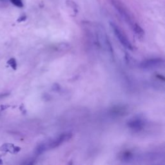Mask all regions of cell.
Returning <instances> with one entry per match:
<instances>
[{"label":"cell","instance_id":"1","mask_svg":"<svg viewBox=\"0 0 165 165\" xmlns=\"http://www.w3.org/2000/svg\"><path fill=\"white\" fill-rule=\"evenodd\" d=\"M110 2L113 5V7L115 8L117 12L123 18V20H125V21L128 24L132 26L134 23L132 20L130 14L127 8L125 7V5L121 1H119V0H110Z\"/></svg>","mask_w":165,"mask_h":165},{"label":"cell","instance_id":"2","mask_svg":"<svg viewBox=\"0 0 165 165\" xmlns=\"http://www.w3.org/2000/svg\"><path fill=\"white\" fill-rule=\"evenodd\" d=\"M110 27L112 28L113 32L115 34L117 38L120 41V43L122 44L123 46H125L126 48L128 49L132 50V45L130 42V41L128 39V38L126 37L125 34L123 33V32L121 30L120 28L113 23H110Z\"/></svg>","mask_w":165,"mask_h":165},{"label":"cell","instance_id":"3","mask_svg":"<svg viewBox=\"0 0 165 165\" xmlns=\"http://www.w3.org/2000/svg\"><path fill=\"white\" fill-rule=\"evenodd\" d=\"M72 137V135L71 133H64L61 134L55 139H53L52 141H49L45 142L47 149L54 148L59 147L63 142L69 141Z\"/></svg>","mask_w":165,"mask_h":165},{"label":"cell","instance_id":"4","mask_svg":"<svg viewBox=\"0 0 165 165\" xmlns=\"http://www.w3.org/2000/svg\"><path fill=\"white\" fill-rule=\"evenodd\" d=\"M164 65V60L161 58H154L145 60L140 64V67L143 69H154L159 68Z\"/></svg>","mask_w":165,"mask_h":165},{"label":"cell","instance_id":"5","mask_svg":"<svg viewBox=\"0 0 165 165\" xmlns=\"http://www.w3.org/2000/svg\"><path fill=\"white\" fill-rule=\"evenodd\" d=\"M145 125L144 121L140 118H135L132 119L128 123V126L135 131H139L141 130Z\"/></svg>","mask_w":165,"mask_h":165},{"label":"cell","instance_id":"6","mask_svg":"<svg viewBox=\"0 0 165 165\" xmlns=\"http://www.w3.org/2000/svg\"><path fill=\"white\" fill-rule=\"evenodd\" d=\"M132 28H133V30H134V32L139 36V37H142L145 35V32L143 30V29L139 26V25L137 23H134L132 25Z\"/></svg>","mask_w":165,"mask_h":165},{"label":"cell","instance_id":"7","mask_svg":"<svg viewBox=\"0 0 165 165\" xmlns=\"http://www.w3.org/2000/svg\"><path fill=\"white\" fill-rule=\"evenodd\" d=\"M134 158V155L130 152H125L122 155V160L124 161H130L133 159Z\"/></svg>","mask_w":165,"mask_h":165},{"label":"cell","instance_id":"8","mask_svg":"<svg viewBox=\"0 0 165 165\" xmlns=\"http://www.w3.org/2000/svg\"><path fill=\"white\" fill-rule=\"evenodd\" d=\"M10 1L14 5H15L16 7H19V8L23 7V1H22V0H10Z\"/></svg>","mask_w":165,"mask_h":165},{"label":"cell","instance_id":"9","mask_svg":"<svg viewBox=\"0 0 165 165\" xmlns=\"http://www.w3.org/2000/svg\"><path fill=\"white\" fill-rule=\"evenodd\" d=\"M8 64L10 65L14 70H16L17 68V63L14 58H11L7 61Z\"/></svg>","mask_w":165,"mask_h":165},{"label":"cell","instance_id":"10","mask_svg":"<svg viewBox=\"0 0 165 165\" xmlns=\"http://www.w3.org/2000/svg\"><path fill=\"white\" fill-rule=\"evenodd\" d=\"M26 19H27L26 16H21L20 18H18V22H22V21H24L26 20Z\"/></svg>","mask_w":165,"mask_h":165},{"label":"cell","instance_id":"11","mask_svg":"<svg viewBox=\"0 0 165 165\" xmlns=\"http://www.w3.org/2000/svg\"><path fill=\"white\" fill-rule=\"evenodd\" d=\"M8 93H1V94H0V99H1L2 98H4L5 97H7L8 96Z\"/></svg>","mask_w":165,"mask_h":165}]
</instances>
